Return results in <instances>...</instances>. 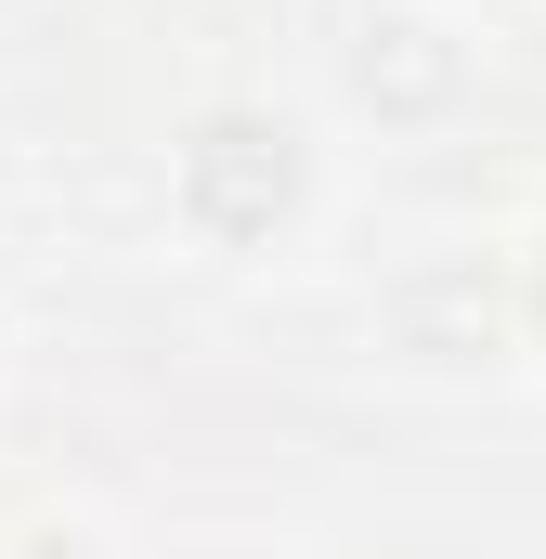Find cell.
I'll use <instances>...</instances> for the list:
<instances>
[{"label": "cell", "instance_id": "cell-3", "mask_svg": "<svg viewBox=\"0 0 546 559\" xmlns=\"http://www.w3.org/2000/svg\"><path fill=\"white\" fill-rule=\"evenodd\" d=\"M26 559H92V547H26Z\"/></svg>", "mask_w": 546, "mask_h": 559}, {"label": "cell", "instance_id": "cell-2", "mask_svg": "<svg viewBox=\"0 0 546 559\" xmlns=\"http://www.w3.org/2000/svg\"><path fill=\"white\" fill-rule=\"evenodd\" d=\"M534 325H546V248H534Z\"/></svg>", "mask_w": 546, "mask_h": 559}, {"label": "cell", "instance_id": "cell-1", "mask_svg": "<svg viewBox=\"0 0 546 559\" xmlns=\"http://www.w3.org/2000/svg\"><path fill=\"white\" fill-rule=\"evenodd\" d=\"M182 209L209 222V235H273L286 209H299V143L273 131V118H209V131L182 143Z\"/></svg>", "mask_w": 546, "mask_h": 559}]
</instances>
